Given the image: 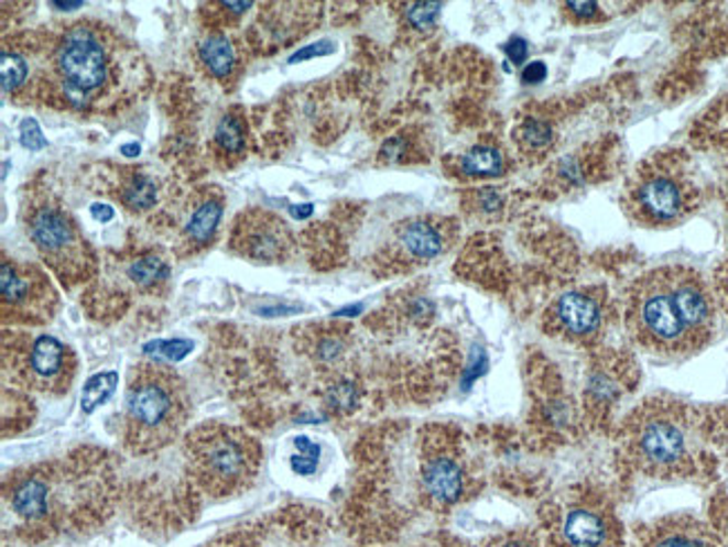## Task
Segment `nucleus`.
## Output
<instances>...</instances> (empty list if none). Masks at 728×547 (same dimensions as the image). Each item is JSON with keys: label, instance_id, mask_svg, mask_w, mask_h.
<instances>
[{"label": "nucleus", "instance_id": "f257e3e1", "mask_svg": "<svg viewBox=\"0 0 728 547\" xmlns=\"http://www.w3.org/2000/svg\"><path fill=\"white\" fill-rule=\"evenodd\" d=\"M630 324L639 341L656 352H695L713 332V298L697 272L661 267L634 287Z\"/></svg>", "mask_w": 728, "mask_h": 547}, {"label": "nucleus", "instance_id": "f03ea898", "mask_svg": "<svg viewBox=\"0 0 728 547\" xmlns=\"http://www.w3.org/2000/svg\"><path fill=\"white\" fill-rule=\"evenodd\" d=\"M191 406L184 382L162 363L132 369L126 393V445L138 453L166 447L184 429Z\"/></svg>", "mask_w": 728, "mask_h": 547}, {"label": "nucleus", "instance_id": "7ed1b4c3", "mask_svg": "<svg viewBox=\"0 0 728 547\" xmlns=\"http://www.w3.org/2000/svg\"><path fill=\"white\" fill-rule=\"evenodd\" d=\"M186 456L200 488L211 496L225 499L245 492L253 482L262 449L256 438L240 429L207 424L186 438Z\"/></svg>", "mask_w": 728, "mask_h": 547}, {"label": "nucleus", "instance_id": "20e7f679", "mask_svg": "<svg viewBox=\"0 0 728 547\" xmlns=\"http://www.w3.org/2000/svg\"><path fill=\"white\" fill-rule=\"evenodd\" d=\"M30 236L41 256L63 276L84 278L93 267V256L75 222L58 207L43 205L30 218Z\"/></svg>", "mask_w": 728, "mask_h": 547}, {"label": "nucleus", "instance_id": "39448f33", "mask_svg": "<svg viewBox=\"0 0 728 547\" xmlns=\"http://www.w3.org/2000/svg\"><path fill=\"white\" fill-rule=\"evenodd\" d=\"M61 81L73 95H93L110 77L108 47L90 28L77 25L63 36L54 58Z\"/></svg>", "mask_w": 728, "mask_h": 547}, {"label": "nucleus", "instance_id": "423d86ee", "mask_svg": "<svg viewBox=\"0 0 728 547\" xmlns=\"http://www.w3.org/2000/svg\"><path fill=\"white\" fill-rule=\"evenodd\" d=\"M630 205L634 216L648 225H671L695 209V189L680 171L656 166L641 173Z\"/></svg>", "mask_w": 728, "mask_h": 547}, {"label": "nucleus", "instance_id": "0eeeda50", "mask_svg": "<svg viewBox=\"0 0 728 547\" xmlns=\"http://www.w3.org/2000/svg\"><path fill=\"white\" fill-rule=\"evenodd\" d=\"M632 451L643 469L671 473L688 460V434L673 415L650 413L637 424Z\"/></svg>", "mask_w": 728, "mask_h": 547}, {"label": "nucleus", "instance_id": "6e6552de", "mask_svg": "<svg viewBox=\"0 0 728 547\" xmlns=\"http://www.w3.org/2000/svg\"><path fill=\"white\" fill-rule=\"evenodd\" d=\"M0 292H3L6 319L17 321H45L52 313L54 292L45 276L34 267H19L3 261L0 267Z\"/></svg>", "mask_w": 728, "mask_h": 547}, {"label": "nucleus", "instance_id": "1a4fd4ad", "mask_svg": "<svg viewBox=\"0 0 728 547\" xmlns=\"http://www.w3.org/2000/svg\"><path fill=\"white\" fill-rule=\"evenodd\" d=\"M23 367L25 380L45 393L68 391V384L75 375V363L68 348L50 335L36 337L30 343Z\"/></svg>", "mask_w": 728, "mask_h": 547}, {"label": "nucleus", "instance_id": "9d476101", "mask_svg": "<svg viewBox=\"0 0 728 547\" xmlns=\"http://www.w3.org/2000/svg\"><path fill=\"white\" fill-rule=\"evenodd\" d=\"M424 488L439 505H450L465 494V471L448 453H433L424 460Z\"/></svg>", "mask_w": 728, "mask_h": 547}, {"label": "nucleus", "instance_id": "9b49d317", "mask_svg": "<svg viewBox=\"0 0 728 547\" xmlns=\"http://www.w3.org/2000/svg\"><path fill=\"white\" fill-rule=\"evenodd\" d=\"M554 317L561 324L563 330L576 335V337H585L597 332L601 326V313L599 306L594 303L589 296L580 294V292H567L563 294L556 306H554Z\"/></svg>", "mask_w": 728, "mask_h": 547}, {"label": "nucleus", "instance_id": "f8f14e48", "mask_svg": "<svg viewBox=\"0 0 728 547\" xmlns=\"http://www.w3.org/2000/svg\"><path fill=\"white\" fill-rule=\"evenodd\" d=\"M563 536L569 547H604L608 538L606 521L591 510H572L563 523Z\"/></svg>", "mask_w": 728, "mask_h": 547}, {"label": "nucleus", "instance_id": "ddd939ff", "mask_svg": "<svg viewBox=\"0 0 728 547\" xmlns=\"http://www.w3.org/2000/svg\"><path fill=\"white\" fill-rule=\"evenodd\" d=\"M402 245L411 256L431 261L444 250V238L428 222H411L402 229Z\"/></svg>", "mask_w": 728, "mask_h": 547}, {"label": "nucleus", "instance_id": "4468645a", "mask_svg": "<svg viewBox=\"0 0 728 547\" xmlns=\"http://www.w3.org/2000/svg\"><path fill=\"white\" fill-rule=\"evenodd\" d=\"M285 222H276L272 220L270 225H264L262 231L258 229L256 233H251L245 245L242 252H247L253 259H262V261H272L279 259L283 254V245H285Z\"/></svg>", "mask_w": 728, "mask_h": 547}, {"label": "nucleus", "instance_id": "2eb2a0df", "mask_svg": "<svg viewBox=\"0 0 728 547\" xmlns=\"http://www.w3.org/2000/svg\"><path fill=\"white\" fill-rule=\"evenodd\" d=\"M200 56H203V61H205L207 68L211 70L214 77L227 79L231 75L233 64H236V56H233L231 43L225 36H220V34L209 36L200 45Z\"/></svg>", "mask_w": 728, "mask_h": 547}, {"label": "nucleus", "instance_id": "dca6fc26", "mask_svg": "<svg viewBox=\"0 0 728 547\" xmlns=\"http://www.w3.org/2000/svg\"><path fill=\"white\" fill-rule=\"evenodd\" d=\"M222 218V205L218 200H209L195 209V214L188 220L186 233L197 245H205V242L214 236L218 229V222Z\"/></svg>", "mask_w": 728, "mask_h": 547}, {"label": "nucleus", "instance_id": "f3484780", "mask_svg": "<svg viewBox=\"0 0 728 547\" xmlns=\"http://www.w3.org/2000/svg\"><path fill=\"white\" fill-rule=\"evenodd\" d=\"M502 168H504V160L500 151L491 146H476L461 157V171L467 175H500Z\"/></svg>", "mask_w": 728, "mask_h": 547}, {"label": "nucleus", "instance_id": "a211bd4d", "mask_svg": "<svg viewBox=\"0 0 728 547\" xmlns=\"http://www.w3.org/2000/svg\"><path fill=\"white\" fill-rule=\"evenodd\" d=\"M121 200L130 209H149L157 200V187L155 182L146 175H132L123 189H121Z\"/></svg>", "mask_w": 728, "mask_h": 547}, {"label": "nucleus", "instance_id": "6ab92c4d", "mask_svg": "<svg viewBox=\"0 0 728 547\" xmlns=\"http://www.w3.org/2000/svg\"><path fill=\"white\" fill-rule=\"evenodd\" d=\"M119 384V375L117 373H99L95 378H90L84 386V393H82V408L84 413H93L99 404L108 402V397L115 393Z\"/></svg>", "mask_w": 728, "mask_h": 547}, {"label": "nucleus", "instance_id": "aec40b11", "mask_svg": "<svg viewBox=\"0 0 728 547\" xmlns=\"http://www.w3.org/2000/svg\"><path fill=\"white\" fill-rule=\"evenodd\" d=\"M0 75H3V90L12 92L25 84L30 68L19 54L3 52V56H0Z\"/></svg>", "mask_w": 728, "mask_h": 547}, {"label": "nucleus", "instance_id": "412c9836", "mask_svg": "<svg viewBox=\"0 0 728 547\" xmlns=\"http://www.w3.org/2000/svg\"><path fill=\"white\" fill-rule=\"evenodd\" d=\"M128 276L135 281L138 285L146 287V285H153L155 281H162L169 276V267L164 261L155 259V256H146V259H140L130 265L128 270Z\"/></svg>", "mask_w": 728, "mask_h": 547}, {"label": "nucleus", "instance_id": "4be33fe9", "mask_svg": "<svg viewBox=\"0 0 728 547\" xmlns=\"http://www.w3.org/2000/svg\"><path fill=\"white\" fill-rule=\"evenodd\" d=\"M518 140L526 149L541 151V149H545V146L552 144L554 133H552L550 124H545V121H541V119H526L524 124L520 127V131H518Z\"/></svg>", "mask_w": 728, "mask_h": 547}, {"label": "nucleus", "instance_id": "5701e85b", "mask_svg": "<svg viewBox=\"0 0 728 547\" xmlns=\"http://www.w3.org/2000/svg\"><path fill=\"white\" fill-rule=\"evenodd\" d=\"M294 447L298 449L296 456H292V469L298 475H312L318 467V456H320V447L314 445L309 438L301 436L294 440Z\"/></svg>", "mask_w": 728, "mask_h": 547}, {"label": "nucleus", "instance_id": "b1692460", "mask_svg": "<svg viewBox=\"0 0 728 547\" xmlns=\"http://www.w3.org/2000/svg\"><path fill=\"white\" fill-rule=\"evenodd\" d=\"M216 140L218 144L229 151V153H242L245 149V129L240 121L236 117H225L220 124H218V131H216Z\"/></svg>", "mask_w": 728, "mask_h": 547}, {"label": "nucleus", "instance_id": "393cba45", "mask_svg": "<svg viewBox=\"0 0 728 547\" xmlns=\"http://www.w3.org/2000/svg\"><path fill=\"white\" fill-rule=\"evenodd\" d=\"M650 547H713L704 536L686 529H666L661 532Z\"/></svg>", "mask_w": 728, "mask_h": 547}, {"label": "nucleus", "instance_id": "a878e982", "mask_svg": "<svg viewBox=\"0 0 728 547\" xmlns=\"http://www.w3.org/2000/svg\"><path fill=\"white\" fill-rule=\"evenodd\" d=\"M442 8V3H411L406 10V19L415 30H431L439 19Z\"/></svg>", "mask_w": 728, "mask_h": 547}, {"label": "nucleus", "instance_id": "bb28decb", "mask_svg": "<svg viewBox=\"0 0 728 547\" xmlns=\"http://www.w3.org/2000/svg\"><path fill=\"white\" fill-rule=\"evenodd\" d=\"M193 350V343L186 339H173V341H153L144 346V352L155 354L164 361H180Z\"/></svg>", "mask_w": 728, "mask_h": 547}, {"label": "nucleus", "instance_id": "cd10ccee", "mask_svg": "<svg viewBox=\"0 0 728 547\" xmlns=\"http://www.w3.org/2000/svg\"><path fill=\"white\" fill-rule=\"evenodd\" d=\"M327 402L333 408H341V411L352 408L357 404V386L350 382H339L337 386L329 389Z\"/></svg>", "mask_w": 728, "mask_h": 547}, {"label": "nucleus", "instance_id": "c85d7f7f", "mask_svg": "<svg viewBox=\"0 0 728 547\" xmlns=\"http://www.w3.org/2000/svg\"><path fill=\"white\" fill-rule=\"evenodd\" d=\"M21 144L30 151H41L47 146V140L43 138L36 119H23L21 121Z\"/></svg>", "mask_w": 728, "mask_h": 547}, {"label": "nucleus", "instance_id": "c756f323", "mask_svg": "<svg viewBox=\"0 0 728 547\" xmlns=\"http://www.w3.org/2000/svg\"><path fill=\"white\" fill-rule=\"evenodd\" d=\"M333 52H335V43L333 41H318L314 45H305L298 52H294L290 56V64H298V61H307V58H314V56H327V54H333Z\"/></svg>", "mask_w": 728, "mask_h": 547}, {"label": "nucleus", "instance_id": "7c9ffc66", "mask_svg": "<svg viewBox=\"0 0 728 547\" xmlns=\"http://www.w3.org/2000/svg\"><path fill=\"white\" fill-rule=\"evenodd\" d=\"M487 371V354L478 348V352L474 354V359H471V367H469V371L465 373V389H469L482 373Z\"/></svg>", "mask_w": 728, "mask_h": 547}, {"label": "nucleus", "instance_id": "2f4dec72", "mask_svg": "<svg viewBox=\"0 0 728 547\" xmlns=\"http://www.w3.org/2000/svg\"><path fill=\"white\" fill-rule=\"evenodd\" d=\"M504 52H507V56H509L511 64L520 66V64H524V61H526L529 45H526L524 39H511V41L504 45Z\"/></svg>", "mask_w": 728, "mask_h": 547}, {"label": "nucleus", "instance_id": "473e14b6", "mask_svg": "<svg viewBox=\"0 0 728 547\" xmlns=\"http://www.w3.org/2000/svg\"><path fill=\"white\" fill-rule=\"evenodd\" d=\"M547 79V66L543 61H534V64H526L522 70V81L524 84H541Z\"/></svg>", "mask_w": 728, "mask_h": 547}, {"label": "nucleus", "instance_id": "72a5a7b5", "mask_svg": "<svg viewBox=\"0 0 728 547\" xmlns=\"http://www.w3.org/2000/svg\"><path fill=\"white\" fill-rule=\"evenodd\" d=\"M90 214H93V218L99 220V222H110V220L115 218V209L108 207V205H101V203H95V205L90 207Z\"/></svg>", "mask_w": 728, "mask_h": 547}, {"label": "nucleus", "instance_id": "f704fd0d", "mask_svg": "<svg viewBox=\"0 0 728 547\" xmlns=\"http://www.w3.org/2000/svg\"><path fill=\"white\" fill-rule=\"evenodd\" d=\"M567 8L578 17H591L594 12H597V3H569Z\"/></svg>", "mask_w": 728, "mask_h": 547}, {"label": "nucleus", "instance_id": "c9c22d12", "mask_svg": "<svg viewBox=\"0 0 728 547\" xmlns=\"http://www.w3.org/2000/svg\"><path fill=\"white\" fill-rule=\"evenodd\" d=\"M207 547H260L256 545L253 540H247V538H225L222 543H216V545H207Z\"/></svg>", "mask_w": 728, "mask_h": 547}, {"label": "nucleus", "instance_id": "e433bc0d", "mask_svg": "<svg viewBox=\"0 0 728 547\" xmlns=\"http://www.w3.org/2000/svg\"><path fill=\"white\" fill-rule=\"evenodd\" d=\"M290 214L294 216V218H298V220H305V218H309L312 214H314V205H294V207H290Z\"/></svg>", "mask_w": 728, "mask_h": 547}, {"label": "nucleus", "instance_id": "4c0bfd02", "mask_svg": "<svg viewBox=\"0 0 728 547\" xmlns=\"http://www.w3.org/2000/svg\"><path fill=\"white\" fill-rule=\"evenodd\" d=\"M140 151H142V146H140L138 142H132V144H123V146H121V153H123L126 157H138V155H140Z\"/></svg>", "mask_w": 728, "mask_h": 547}, {"label": "nucleus", "instance_id": "58836bf2", "mask_svg": "<svg viewBox=\"0 0 728 547\" xmlns=\"http://www.w3.org/2000/svg\"><path fill=\"white\" fill-rule=\"evenodd\" d=\"M52 8H58V10H77V8H84L82 0H77V3H58V0H54Z\"/></svg>", "mask_w": 728, "mask_h": 547}, {"label": "nucleus", "instance_id": "ea45409f", "mask_svg": "<svg viewBox=\"0 0 728 547\" xmlns=\"http://www.w3.org/2000/svg\"><path fill=\"white\" fill-rule=\"evenodd\" d=\"M227 10H233V12H245L249 10L253 3H222Z\"/></svg>", "mask_w": 728, "mask_h": 547}, {"label": "nucleus", "instance_id": "a19ab883", "mask_svg": "<svg viewBox=\"0 0 728 547\" xmlns=\"http://www.w3.org/2000/svg\"><path fill=\"white\" fill-rule=\"evenodd\" d=\"M363 310V306H352V308H344V310H339L337 315H341V317H355V315H359Z\"/></svg>", "mask_w": 728, "mask_h": 547}, {"label": "nucleus", "instance_id": "79ce46f5", "mask_svg": "<svg viewBox=\"0 0 728 547\" xmlns=\"http://www.w3.org/2000/svg\"><path fill=\"white\" fill-rule=\"evenodd\" d=\"M502 547H526V545H522V543H515V540H513V543H504Z\"/></svg>", "mask_w": 728, "mask_h": 547}, {"label": "nucleus", "instance_id": "37998d69", "mask_svg": "<svg viewBox=\"0 0 728 547\" xmlns=\"http://www.w3.org/2000/svg\"><path fill=\"white\" fill-rule=\"evenodd\" d=\"M726 512H728V505H726Z\"/></svg>", "mask_w": 728, "mask_h": 547}]
</instances>
